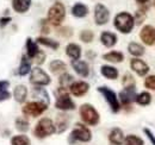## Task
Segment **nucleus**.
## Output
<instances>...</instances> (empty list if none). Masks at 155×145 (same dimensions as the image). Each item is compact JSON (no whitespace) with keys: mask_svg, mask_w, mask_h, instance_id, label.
Segmentation results:
<instances>
[{"mask_svg":"<svg viewBox=\"0 0 155 145\" xmlns=\"http://www.w3.org/2000/svg\"><path fill=\"white\" fill-rule=\"evenodd\" d=\"M79 112H80V117H81V119L85 124L91 125V126H96L99 123V119H100L99 113L92 105H90V104L81 105Z\"/></svg>","mask_w":155,"mask_h":145,"instance_id":"2","label":"nucleus"},{"mask_svg":"<svg viewBox=\"0 0 155 145\" xmlns=\"http://www.w3.org/2000/svg\"><path fill=\"white\" fill-rule=\"evenodd\" d=\"M143 131H144L146 136H147V137L149 138V140L152 142V144L155 145V136H154V133H153V132H152V131H150L149 128H144Z\"/></svg>","mask_w":155,"mask_h":145,"instance_id":"43","label":"nucleus"},{"mask_svg":"<svg viewBox=\"0 0 155 145\" xmlns=\"http://www.w3.org/2000/svg\"><path fill=\"white\" fill-rule=\"evenodd\" d=\"M37 43L44 45V47H48V48H50V49H53V50H56V49H58V47H60L58 42L53 40V39H50V38H47V37H38V38H37Z\"/></svg>","mask_w":155,"mask_h":145,"instance_id":"31","label":"nucleus"},{"mask_svg":"<svg viewBox=\"0 0 155 145\" xmlns=\"http://www.w3.org/2000/svg\"><path fill=\"white\" fill-rule=\"evenodd\" d=\"M58 82H60V86H61L62 88H69L71 85L74 82V77H73L71 74L64 72V74H62V75L60 76Z\"/></svg>","mask_w":155,"mask_h":145,"instance_id":"32","label":"nucleus"},{"mask_svg":"<svg viewBox=\"0 0 155 145\" xmlns=\"http://www.w3.org/2000/svg\"><path fill=\"white\" fill-rule=\"evenodd\" d=\"M10 21H11V17H4V18H1L0 19V27L6 26Z\"/></svg>","mask_w":155,"mask_h":145,"instance_id":"44","label":"nucleus"},{"mask_svg":"<svg viewBox=\"0 0 155 145\" xmlns=\"http://www.w3.org/2000/svg\"><path fill=\"white\" fill-rule=\"evenodd\" d=\"M30 82L35 86H48L50 83V77L43 69H41L39 67H36L34 69H31V75H30Z\"/></svg>","mask_w":155,"mask_h":145,"instance_id":"8","label":"nucleus"},{"mask_svg":"<svg viewBox=\"0 0 155 145\" xmlns=\"http://www.w3.org/2000/svg\"><path fill=\"white\" fill-rule=\"evenodd\" d=\"M110 19V11L103 4H97L94 7V21L97 25H105Z\"/></svg>","mask_w":155,"mask_h":145,"instance_id":"10","label":"nucleus"},{"mask_svg":"<svg viewBox=\"0 0 155 145\" xmlns=\"http://www.w3.org/2000/svg\"><path fill=\"white\" fill-rule=\"evenodd\" d=\"M16 127L18 131H21V132H26L29 130V121L24 118H17L16 119Z\"/></svg>","mask_w":155,"mask_h":145,"instance_id":"36","label":"nucleus"},{"mask_svg":"<svg viewBox=\"0 0 155 145\" xmlns=\"http://www.w3.org/2000/svg\"><path fill=\"white\" fill-rule=\"evenodd\" d=\"M55 107L61 111H71V109L75 108V104L71 99L66 88L60 87V89L58 91V99L55 102Z\"/></svg>","mask_w":155,"mask_h":145,"instance_id":"5","label":"nucleus"},{"mask_svg":"<svg viewBox=\"0 0 155 145\" xmlns=\"http://www.w3.org/2000/svg\"><path fill=\"white\" fill-rule=\"evenodd\" d=\"M124 144L125 145H144L142 138L137 137L135 134H129L124 138Z\"/></svg>","mask_w":155,"mask_h":145,"instance_id":"34","label":"nucleus"},{"mask_svg":"<svg viewBox=\"0 0 155 145\" xmlns=\"http://www.w3.org/2000/svg\"><path fill=\"white\" fill-rule=\"evenodd\" d=\"M8 86H10V82L8 81H0V102L4 101V100L10 99L11 94L7 91Z\"/></svg>","mask_w":155,"mask_h":145,"instance_id":"33","label":"nucleus"},{"mask_svg":"<svg viewBox=\"0 0 155 145\" xmlns=\"http://www.w3.org/2000/svg\"><path fill=\"white\" fill-rule=\"evenodd\" d=\"M114 24H115V27L119 32L130 34L135 26V20L129 12H120L115 17Z\"/></svg>","mask_w":155,"mask_h":145,"instance_id":"1","label":"nucleus"},{"mask_svg":"<svg viewBox=\"0 0 155 145\" xmlns=\"http://www.w3.org/2000/svg\"><path fill=\"white\" fill-rule=\"evenodd\" d=\"M26 51H28V57L29 58H34L39 51L38 47H37V43H35L31 38H28L26 39Z\"/></svg>","mask_w":155,"mask_h":145,"instance_id":"27","label":"nucleus"},{"mask_svg":"<svg viewBox=\"0 0 155 145\" xmlns=\"http://www.w3.org/2000/svg\"><path fill=\"white\" fill-rule=\"evenodd\" d=\"M90 88V85L85 81H78V82H73L69 87V91L73 95L75 96H82L85 95Z\"/></svg>","mask_w":155,"mask_h":145,"instance_id":"14","label":"nucleus"},{"mask_svg":"<svg viewBox=\"0 0 155 145\" xmlns=\"http://www.w3.org/2000/svg\"><path fill=\"white\" fill-rule=\"evenodd\" d=\"M92 139V133L91 131L88 130V127H86L82 124H77L74 130L72 131L71 133V140L74 142H84V143H87Z\"/></svg>","mask_w":155,"mask_h":145,"instance_id":"7","label":"nucleus"},{"mask_svg":"<svg viewBox=\"0 0 155 145\" xmlns=\"http://www.w3.org/2000/svg\"><path fill=\"white\" fill-rule=\"evenodd\" d=\"M31 6V0H12V7L18 13H25Z\"/></svg>","mask_w":155,"mask_h":145,"instance_id":"19","label":"nucleus"},{"mask_svg":"<svg viewBox=\"0 0 155 145\" xmlns=\"http://www.w3.org/2000/svg\"><path fill=\"white\" fill-rule=\"evenodd\" d=\"M68 124H69V117L67 114H58L55 128L58 133H62L63 131H66L68 127Z\"/></svg>","mask_w":155,"mask_h":145,"instance_id":"20","label":"nucleus"},{"mask_svg":"<svg viewBox=\"0 0 155 145\" xmlns=\"http://www.w3.org/2000/svg\"><path fill=\"white\" fill-rule=\"evenodd\" d=\"M72 14L77 18H84L88 14V7L85 4L77 2L73 7H72Z\"/></svg>","mask_w":155,"mask_h":145,"instance_id":"21","label":"nucleus"},{"mask_svg":"<svg viewBox=\"0 0 155 145\" xmlns=\"http://www.w3.org/2000/svg\"><path fill=\"white\" fill-rule=\"evenodd\" d=\"M135 1L137 2V5L140 6V10H142V11H144V12H147V11L149 10L150 4H152L150 0H135Z\"/></svg>","mask_w":155,"mask_h":145,"instance_id":"39","label":"nucleus"},{"mask_svg":"<svg viewBox=\"0 0 155 145\" xmlns=\"http://www.w3.org/2000/svg\"><path fill=\"white\" fill-rule=\"evenodd\" d=\"M109 140L110 143L114 145H122L124 142V133L120 128L115 127L111 130L110 134H109Z\"/></svg>","mask_w":155,"mask_h":145,"instance_id":"17","label":"nucleus"},{"mask_svg":"<svg viewBox=\"0 0 155 145\" xmlns=\"http://www.w3.org/2000/svg\"><path fill=\"white\" fill-rule=\"evenodd\" d=\"M66 54L68 55L73 61L79 60L80 56H81V48L78 44H75V43H71L66 48Z\"/></svg>","mask_w":155,"mask_h":145,"instance_id":"22","label":"nucleus"},{"mask_svg":"<svg viewBox=\"0 0 155 145\" xmlns=\"http://www.w3.org/2000/svg\"><path fill=\"white\" fill-rule=\"evenodd\" d=\"M72 67L75 70V72L79 74L80 76H82V77H86L90 74V67L85 61H80V60L72 61Z\"/></svg>","mask_w":155,"mask_h":145,"instance_id":"15","label":"nucleus"},{"mask_svg":"<svg viewBox=\"0 0 155 145\" xmlns=\"http://www.w3.org/2000/svg\"><path fill=\"white\" fill-rule=\"evenodd\" d=\"M100 72L104 77H106L109 80H116L118 77V70L112 66H103L100 68Z\"/></svg>","mask_w":155,"mask_h":145,"instance_id":"23","label":"nucleus"},{"mask_svg":"<svg viewBox=\"0 0 155 145\" xmlns=\"http://www.w3.org/2000/svg\"><path fill=\"white\" fill-rule=\"evenodd\" d=\"M64 17H66L64 5L60 1H56L48 11V21L54 26H58L63 21Z\"/></svg>","mask_w":155,"mask_h":145,"instance_id":"3","label":"nucleus"},{"mask_svg":"<svg viewBox=\"0 0 155 145\" xmlns=\"http://www.w3.org/2000/svg\"><path fill=\"white\" fill-rule=\"evenodd\" d=\"M103 58L105 61H109V62H114V63H119L124 60V55L119 51H110L107 54H105L103 56Z\"/></svg>","mask_w":155,"mask_h":145,"instance_id":"25","label":"nucleus"},{"mask_svg":"<svg viewBox=\"0 0 155 145\" xmlns=\"http://www.w3.org/2000/svg\"><path fill=\"white\" fill-rule=\"evenodd\" d=\"M135 101L138 105H141V106H147V105H149L150 101H152V95H150L148 92H142V93H140L138 95H136Z\"/></svg>","mask_w":155,"mask_h":145,"instance_id":"30","label":"nucleus"},{"mask_svg":"<svg viewBox=\"0 0 155 145\" xmlns=\"http://www.w3.org/2000/svg\"><path fill=\"white\" fill-rule=\"evenodd\" d=\"M48 108L47 105H44L43 102L39 101H32V102H28L23 108V113L25 115H30V117H39L43 112H45Z\"/></svg>","mask_w":155,"mask_h":145,"instance_id":"9","label":"nucleus"},{"mask_svg":"<svg viewBox=\"0 0 155 145\" xmlns=\"http://www.w3.org/2000/svg\"><path fill=\"white\" fill-rule=\"evenodd\" d=\"M32 98L37 99V101L43 102V104L47 105V106H48L49 102H50V99H49V95H48L47 91H45L44 88L39 87V86H36V87L32 89Z\"/></svg>","mask_w":155,"mask_h":145,"instance_id":"16","label":"nucleus"},{"mask_svg":"<svg viewBox=\"0 0 155 145\" xmlns=\"http://www.w3.org/2000/svg\"><path fill=\"white\" fill-rule=\"evenodd\" d=\"M123 85L124 87H130V86H135V80L130 74H125L124 79H123Z\"/></svg>","mask_w":155,"mask_h":145,"instance_id":"41","label":"nucleus"},{"mask_svg":"<svg viewBox=\"0 0 155 145\" xmlns=\"http://www.w3.org/2000/svg\"><path fill=\"white\" fill-rule=\"evenodd\" d=\"M100 42L103 43V45H105L106 48H112L114 45H116L117 43V36L112 32L109 31H104L100 35Z\"/></svg>","mask_w":155,"mask_h":145,"instance_id":"18","label":"nucleus"},{"mask_svg":"<svg viewBox=\"0 0 155 145\" xmlns=\"http://www.w3.org/2000/svg\"><path fill=\"white\" fill-rule=\"evenodd\" d=\"M98 92H99L100 94H103V96L105 98L106 102L109 104L111 111H112L114 113H117V112L119 111V108H120V104H119V101H118V98H117L116 93L112 91V89H110L109 87H105V86L98 87Z\"/></svg>","mask_w":155,"mask_h":145,"instance_id":"6","label":"nucleus"},{"mask_svg":"<svg viewBox=\"0 0 155 145\" xmlns=\"http://www.w3.org/2000/svg\"><path fill=\"white\" fill-rule=\"evenodd\" d=\"M130 67L138 76H144L149 72V66L140 58H133L130 61Z\"/></svg>","mask_w":155,"mask_h":145,"instance_id":"13","label":"nucleus"},{"mask_svg":"<svg viewBox=\"0 0 155 145\" xmlns=\"http://www.w3.org/2000/svg\"><path fill=\"white\" fill-rule=\"evenodd\" d=\"M49 69L54 74H58L61 72H64L67 69V66L64 62L60 61V60H55V61H51L50 64H49Z\"/></svg>","mask_w":155,"mask_h":145,"instance_id":"29","label":"nucleus"},{"mask_svg":"<svg viewBox=\"0 0 155 145\" xmlns=\"http://www.w3.org/2000/svg\"><path fill=\"white\" fill-rule=\"evenodd\" d=\"M128 51L133 55V56L140 57V56H142V55L144 54V48H143L141 44H138V43L131 42V43H129V45H128Z\"/></svg>","mask_w":155,"mask_h":145,"instance_id":"28","label":"nucleus"},{"mask_svg":"<svg viewBox=\"0 0 155 145\" xmlns=\"http://www.w3.org/2000/svg\"><path fill=\"white\" fill-rule=\"evenodd\" d=\"M93 38H94V34L92 31H90V30H84L80 34V39L84 43H91L93 40Z\"/></svg>","mask_w":155,"mask_h":145,"instance_id":"37","label":"nucleus"},{"mask_svg":"<svg viewBox=\"0 0 155 145\" xmlns=\"http://www.w3.org/2000/svg\"><path fill=\"white\" fill-rule=\"evenodd\" d=\"M13 96L17 100V102H24L28 96V88L24 85H18L13 91Z\"/></svg>","mask_w":155,"mask_h":145,"instance_id":"24","label":"nucleus"},{"mask_svg":"<svg viewBox=\"0 0 155 145\" xmlns=\"http://www.w3.org/2000/svg\"><path fill=\"white\" fill-rule=\"evenodd\" d=\"M34 60H35V62H36V64H42L43 62H44V60H45V54L43 53V51H41L39 50L38 53H37V55L34 57Z\"/></svg>","mask_w":155,"mask_h":145,"instance_id":"42","label":"nucleus"},{"mask_svg":"<svg viewBox=\"0 0 155 145\" xmlns=\"http://www.w3.org/2000/svg\"><path fill=\"white\" fill-rule=\"evenodd\" d=\"M55 132H56L55 124L49 118L41 119L38 123H37L36 127H35V136L37 138H39V139L45 138V137H49V136H51Z\"/></svg>","mask_w":155,"mask_h":145,"instance_id":"4","label":"nucleus"},{"mask_svg":"<svg viewBox=\"0 0 155 145\" xmlns=\"http://www.w3.org/2000/svg\"><path fill=\"white\" fill-rule=\"evenodd\" d=\"M140 38L146 45H153L155 43V27L152 25H146L140 32Z\"/></svg>","mask_w":155,"mask_h":145,"instance_id":"11","label":"nucleus"},{"mask_svg":"<svg viewBox=\"0 0 155 145\" xmlns=\"http://www.w3.org/2000/svg\"><path fill=\"white\" fill-rule=\"evenodd\" d=\"M31 72V62L28 60V56H23L19 69H18V74H19L20 76H25L28 72Z\"/></svg>","mask_w":155,"mask_h":145,"instance_id":"26","label":"nucleus"},{"mask_svg":"<svg viewBox=\"0 0 155 145\" xmlns=\"http://www.w3.org/2000/svg\"><path fill=\"white\" fill-rule=\"evenodd\" d=\"M136 99V89L135 86H130V87H125L123 91L119 93V100L123 105L128 106L131 102H134Z\"/></svg>","mask_w":155,"mask_h":145,"instance_id":"12","label":"nucleus"},{"mask_svg":"<svg viewBox=\"0 0 155 145\" xmlns=\"http://www.w3.org/2000/svg\"><path fill=\"white\" fill-rule=\"evenodd\" d=\"M11 145H30V139L26 136H15L11 139Z\"/></svg>","mask_w":155,"mask_h":145,"instance_id":"35","label":"nucleus"},{"mask_svg":"<svg viewBox=\"0 0 155 145\" xmlns=\"http://www.w3.org/2000/svg\"><path fill=\"white\" fill-rule=\"evenodd\" d=\"M146 19V12L144 11H142V10H137L135 13V18H134V20H135L137 24H142L143 23V20Z\"/></svg>","mask_w":155,"mask_h":145,"instance_id":"40","label":"nucleus"},{"mask_svg":"<svg viewBox=\"0 0 155 145\" xmlns=\"http://www.w3.org/2000/svg\"><path fill=\"white\" fill-rule=\"evenodd\" d=\"M144 87L148 89L155 91V75H150L144 80Z\"/></svg>","mask_w":155,"mask_h":145,"instance_id":"38","label":"nucleus"},{"mask_svg":"<svg viewBox=\"0 0 155 145\" xmlns=\"http://www.w3.org/2000/svg\"><path fill=\"white\" fill-rule=\"evenodd\" d=\"M154 5H155V0H154Z\"/></svg>","mask_w":155,"mask_h":145,"instance_id":"45","label":"nucleus"}]
</instances>
